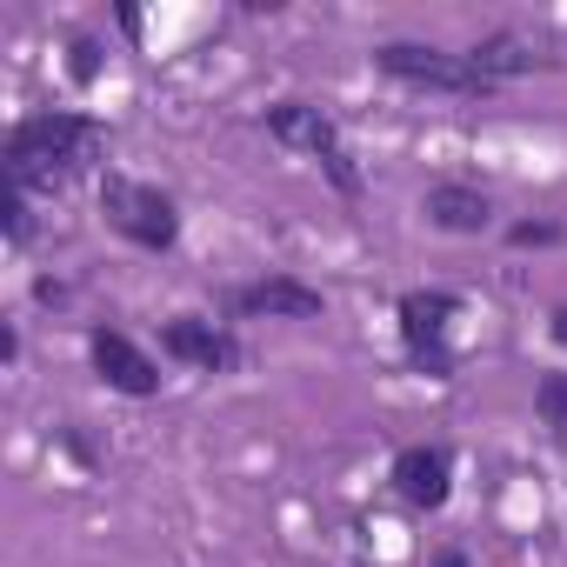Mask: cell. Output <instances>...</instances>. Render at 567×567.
Instances as JSON below:
<instances>
[{
    "instance_id": "cell-1",
    "label": "cell",
    "mask_w": 567,
    "mask_h": 567,
    "mask_svg": "<svg viewBox=\"0 0 567 567\" xmlns=\"http://www.w3.org/2000/svg\"><path fill=\"white\" fill-rule=\"evenodd\" d=\"M107 147V127L94 114H28L8 127V154H0V181H14L28 194H48V187H68L81 167H94Z\"/></svg>"
},
{
    "instance_id": "cell-2",
    "label": "cell",
    "mask_w": 567,
    "mask_h": 567,
    "mask_svg": "<svg viewBox=\"0 0 567 567\" xmlns=\"http://www.w3.org/2000/svg\"><path fill=\"white\" fill-rule=\"evenodd\" d=\"M374 68H381L388 81H401V87H421V94H454V101H487V94H501L467 54L434 48V41H381V48H374Z\"/></svg>"
},
{
    "instance_id": "cell-3",
    "label": "cell",
    "mask_w": 567,
    "mask_h": 567,
    "mask_svg": "<svg viewBox=\"0 0 567 567\" xmlns=\"http://www.w3.org/2000/svg\"><path fill=\"white\" fill-rule=\"evenodd\" d=\"M267 134L280 147H295V154H315L321 174L334 181V194H348V200L361 194V167H354V154L341 141V121L328 107H315V101H274L267 107Z\"/></svg>"
},
{
    "instance_id": "cell-4",
    "label": "cell",
    "mask_w": 567,
    "mask_h": 567,
    "mask_svg": "<svg viewBox=\"0 0 567 567\" xmlns=\"http://www.w3.org/2000/svg\"><path fill=\"white\" fill-rule=\"evenodd\" d=\"M101 214H107V227H114L121 240H134V247H147V254H167V247L181 240V207H174V194H161V187H147V181L107 174V181H101Z\"/></svg>"
},
{
    "instance_id": "cell-5",
    "label": "cell",
    "mask_w": 567,
    "mask_h": 567,
    "mask_svg": "<svg viewBox=\"0 0 567 567\" xmlns=\"http://www.w3.org/2000/svg\"><path fill=\"white\" fill-rule=\"evenodd\" d=\"M394 315H401L408 361H414L421 374L447 381V374H454V321H461V295H447V288H414V295H401Z\"/></svg>"
},
{
    "instance_id": "cell-6",
    "label": "cell",
    "mask_w": 567,
    "mask_h": 567,
    "mask_svg": "<svg viewBox=\"0 0 567 567\" xmlns=\"http://www.w3.org/2000/svg\"><path fill=\"white\" fill-rule=\"evenodd\" d=\"M227 315L234 321H321L328 301H321V288H308L295 274H267V280H247V288L227 295Z\"/></svg>"
},
{
    "instance_id": "cell-7",
    "label": "cell",
    "mask_w": 567,
    "mask_h": 567,
    "mask_svg": "<svg viewBox=\"0 0 567 567\" xmlns=\"http://www.w3.org/2000/svg\"><path fill=\"white\" fill-rule=\"evenodd\" d=\"M161 354L181 361V368H200V374H234L240 368V341L220 321H200V315H174L161 328Z\"/></svg>"
},
{
    "instance_id": "cell-8",
    "label": "cell",
    "mask_w": 567,
    "mask_h": 567,
    "mask_svg": "<svg viewBox=\"0 0 567 567\" xmlns=\"http://www.w3.org/2000/svg\"><path fill=\"white\" fill-rule=\"evenodd\" d=\"M87 361H94V374H101L114 394H127V401L161 394V368H154V354L134 348L121 328H94V334H87Z\"/></svg>"
},
{
    "instance_id": "cell-9",
    "label": "cell",
    "mask_w": 567,
    "mask_h": 567,
    "mask_svg": "<svg viewBox=\"0 0 567 567\" xmlns=\"http://www.w3.org/2000/svg\"><path fill=\"white\" fill-rule=\"evenodd\" d=\"M394 494L408 501V507H447V494H454V447H441V441H427V447H401L394 454Z\"/></svg>"
},
{
    "instance_id": "cell-10",
    "label": "cell",
    "mask_w": 567,
    "mask_h": 567,
    "mask_svg": "<svg viewBox=\"0 0 567 567\" xmlns=\"http://www.w3.org/2000/svg\"><path fill=\"white\" fill-rule=\"evenodd\" d=\"M467 61L501 87V81H520V74H540V68H554V54H540L527 34H514V28H494V34H481L474 48H467Z\"/></svg>"
},
{
    "instance_id": "cell-11",
    "label": "cell",
    "mask_w": 567,
    "mask_h": 567,
    "mask_svg": "<svg viewBox=\"0 0 567 567\" xmlns=\"http://www.w3.org/2000/svg\"><path fill=\"white\" fill-rule=\"evenodd\" d=\"M421 214H427L441 234H487V227H494V200H487L481 187H467V181H434L427 200H421Z\"/></svg>"
},
{
    "instance_id": "cell-12",
    "label": "cell",
    "mask_w": 567,
    "mask_h": 567,
    "mask_svg": "<svg viewBox=\"0 0 567 567\" xmlns=\"http://www.w3.org/2000/svg\"><path fill=\"white\" fill-rule=\"evenodd\" d=\"M0 227H8L14 247L34 240V200H28V187H14V181H0Z\"/></svg>"
},
{
    "instance_id": "cell-13",
    "label": "cell",
    "mask_w": 567,
    "mask_h": 567,
    "mask_svg": "<svg viewBox=\"0 0 567 567\" xmlns=\"http://www.w3.org/2000/svg\"><path fill=\"white\" fill-rule=\"evenodd\" d=\"M534 414H540V427L567 447V374H547V381L534 388Z\"/></svg>"
},
{
    "instance_id": "cell-14",
    "label": "cell",
    "mask_w": 567,
    "mask_h": 567,
    "mask_svg": "<svg viewBox=\"0 0 567 567\" xmlns=\"http://www.w3.org/2000/svg\"><path fill=\"white\" fill-rule=\"evenodd\" d=\"M507 240L514 247H560V220H514Z\"/></svg>"
},
{
    "instance_id": "cell-15",
    "label": "cell",
    "mask_w": 567,
    "mask_h": 567,
    "mask_svg": "<svg viewBox=\"0 0 567 567\" xmlns=\"http://www.w3.org/2000/svg\"><path fill=\"white\" fill-rule=\"evenodd\" d=\"M68 68H74V81H94V74H101V48H94V41L81 34V41H74V61H68Z\"/></svg>"
},
{
    "instance_id": "cell-16",
    "label": "cell",
    "mask_w": 567,
    "mask_h": 567,
    "mask_svg": "<svg viewBox=\"0 0 567 567\" xmlns=\"http://www.w3.org/2000/svg\"><path fill=\"white\" fill-rule=\"evenodd\" d=\"M434 567H467V554H461V547H441V554H434Z\"/></svg>"
},
{
    "instance_id": "cell-17",
    "label": "cell",
    "mask_w": 567,
    "mask_h": 567,
    "mask_svg": "<svg viewBox=\"0 0 567 567\" xmlns=\"http://www.w3.org/2000/svg\"><path fill=\"white\" fill-rule=\"evenodd\" d=\"M547 334H554V348H567V308H554V328Z\"/></svg>"
}]
</instances>
